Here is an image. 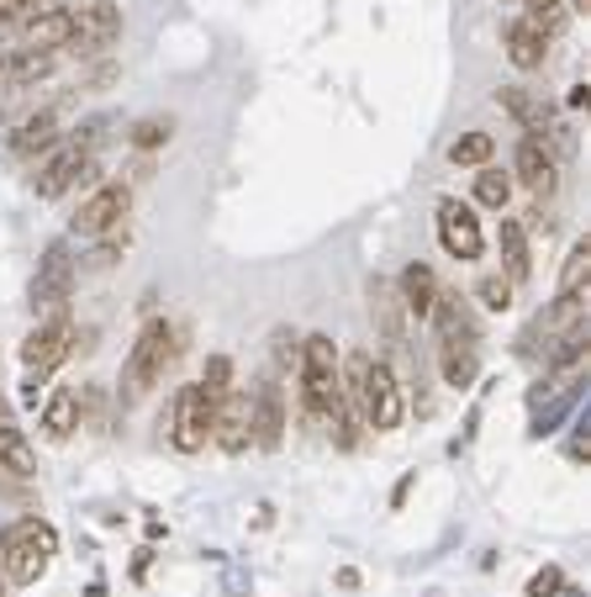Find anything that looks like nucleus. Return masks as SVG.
I'll return each instance as SVG.
<instances>
[{
	"label": "nucleus",
	"instance_id": "0eeeda50",
	"mask_svg": "<svg viewBox=\"0 0 591 597\" xmlns=\"http://www.w3.org/2000/svg\"><path fill=\"white\" fill-rule=\"evenodd\" d=\"M121 37V5L117 0H85L74 11V32H69V54L74 59H95Z\"/></svg>",
	"mask_w": 591,
	"mask_h": 597
},
{
	"label": "nucleus",
	"instance_id": "dca6fc26",
	"mask_svg": "<svg viewBox=\"0 0 591 597\" xmlns=\"http://www.w3.org/2000/svg\"><path fill=\"white\" fill-rule=\"evenodd\" d=\"M497 106H502L507 117L518 122L529 138H544V127H549V106L533 95V90H523V85H502L497 90Z\"/></svg>",
	"mask_w": 591,
	"mask_h": 597
},
{
	"label": "nucleus",
	"instance_id": "1a4fd4ad",
	"mask_svg": "<svg viewBox=\"0 0 591 597\" xmlns=\"http://www.w3.org/2000/svg\"><path fill=\"white\" fill-rule=\"evenodd\" d=\"M439 243L449 260H480L486 249V233H480V217H475L465 202H439Z\"/></svg>",
	"mask_w": 591,
	"mask_h": 597
},
{
	"label": "nucleus",
	"instance_id": "cd10ccee",
	"mask_svg": "<svg viewBox=\"0 0 591 597\" xmlns=\"http://www.w3.org/2000/svg\"><path fill=\"white\" fill-rule=\"evenodd\" d=\"M475 202L491 207V211H502L507 202H512V180H507L502 170H480V175H475Z\"/></svg>",
	"mask_w": 591,
	"mask_h": 597
},
{
	"label": "nucleus",
	"instance_id": "6ab92c4d",
	"mask_svg": "<svg viewBox=\"0 0 591 597\" xmlns=\"http://www.w3.org/2000/svg\"><path fill=\"white\" fill-rule=\"evenodd\" d=\"M0 471H11L16 481L37 477V449L22 434V423H0Z\"/></svg>",
	"mask_w": 591,
	"mask_h": 597
},
{
	"label": "nucleus",
	"instance_id": "c85d7f7f",
	"mask_svg": "<svg viewBox=\"0 0 591 597\" xmlns=\"http://www.w3.org/2000/svg\"><path fill=\"white\" fill-rule=\"evenodd\" d=\"M201 391H207L211 407H222V397L233 391V359H228V355H211L207 359V376H201Z\"/></svg>",
	"mask_w": 591,
	"mask_h": 597
},
{
	"label": "nucleus",
	"instance_id": "2f4dec72",
	"mask_svg": "<svg viewBox=\"0 0 591 597\" xmlns=\"http://www.w3.org/2000/svg\"><path fill=\"white\" fill-rule=\"evenodd\" d=\"M549 593H560V571H538L529 582V597H549Z\"/></svg>",
	"mask_w": 591,
	"mask_h": 597
},
{
	"label": "nucleus",
	"instance_id": "f8f14e48",
	"mask_svg": "<svg viewBox=\"0 0 591 597\" xmlns=\"http://www.w3.org/2000/svg\"><path fill=\"white\" fill-rule=\"evenodd\" d=\"M90 153H80L74 143H59V149H48V164H37V175H32V191L43 196V202H59L69 185H80V170H85Z\"/></svg>",
	"mask_w": 591,
	"mask_h": 597
},
{
	"label": "nucleus",
	"instance_id": "9b49d317",
	"mask_svg": "<svg viewBox=\"0 0 591 597\" xmlns=\"http://www.w3.org/2000/svg\"><path fill=\"white\" fill-rule=\"evenodd\" d=\"M248 402H254V445L265 449V455H275V449L286 445V391L269 376V381H259V387L248 391Z\"/></svg>",
	"mask_w": 591,
	"mask_h": 597
},
{
	"label": "nucleus",
	"instance_id": "4be33fe9",
	"mask_svg": "<svg viewBox=\"0 0 591 597\" xmlns=\"http://www.w3.org/2000/svg\"><path fill=\"white\" fill-rule=\"evenodd\" d=\"M74 428H80V397H74L69 387H59L48 402H43V434H48L54 445H63Z\"/></svg>",
	"mask_w": 591,
	"mask_h": 597
},
{
	"label": "nucleus",
	"instance_id": "7c9ffc66",
	"mask_svg": "<svg viewBox=\"0 0 591 597\" xmlns=\"http://www.w3.org/2000/svg\"><path fill=\"white\" fill-rule=\"evenodd\" d=\"M121 243H127V239H117V233H112V239H106L101 249H95V254H90V269H106V265H112V260L121 254Z\"/></svg>",
	"mask_w": 591,
	"mask_h": 597
},
{
	"label": "nucleus",
	"instance_id": "39448f33",
	"mask_svg": "<svg viewBox=\"0 0 591 597\" xmlns=\"http://www.w3.org/2000/svg\"><path fill=\"white\" fill-rule=\"evenodd\" d=\"M127 211H132V185L127 180H101L74 211V233L80 239H112Z\"/></svg>",
	"mask_w": 591,
	"mask_h": 597
},
{
	"label": "nucleus",
	"instance_id": "b1692460",
	"mask_svg": "<svg viewBox=\"0 0 591 597\" xmlns=\"http://www.w3.org/2000/svg\"><path fill=\"white\" fill-rule=\"evenodd\" d=\"M439 349H443V355H439L443 381H449V387H471L475 370H480V359H475V338H460V344H439Z\"/></svg>",
	"mask_w": 591,
	"mask_h": 597
},
{
	"label": "nucleus",
	"instance_id": "a878e982",
	"mask_svg": "<svg viewBox=\"0 0 591 597\" xmlns=\"http://www.w3.org/2000/svg\"><path fill=\"white\" fill-rule=\"evenodd\" d=\"M491 153H497V138H491V133H460V138L449 143V164H460V170H486Z\"/></svg>",
	"mask_w": 591,
	"mask_h": 597
},
{
	"label": "nucleus",
	"instance_id": "9d476101",
	"mask_svg": "<svg viewBox=\"0 0 591 597\" xmlns=\"http://www.w3.org/2000/svg\"><path fill=\"white\" fill-rule=\"evenodd\" d=\"M211 445L222 449V455H243V449L254 445V402H248L243 387H233L222 397L217 423H211Z\"/></svg>",
	"mask_w": 591,
	"mask_h": 597
},
{
	"label": "nucleus",
	"instance_id": "6e6552de",
	"mask_svg": "<svg viewBox=\"0 0 591 597\" xmlns=\"http://www.w3.org/2000/svg\"><path fill=\"white\" fill-rule=\"evenodd\" d=\"M69 291H74V260H69V243H48V254H43V265H37V280H32V312H37V318L63 312Z\"/></svg>",
	"mask_w": 591,
	"mask_h": 597
},
{
	"label": "nucleus",
	"instance_id": "f03ea898",
	"mask_svg": "<svg viewBox=\"0 0 591 597\" xmlns=\"http://www.w3.org/2000/svg\"><path fill=\"white\" fill-rule=\"evenodd\" d=\"M344 397V381H338V344L327 333H306L301 338V413L312 428H323L333 402Z\"/></svg>",
	"mask_w": 591,
	"mask_h": 597
},
{
	"label": "nucleus",
	"instance_id": "20e7f679",
	"mask_svg": "<svg viewBox=\"0 0 591 597\" xmlns=\"http://www.w3.org/2000/svg\"><path fill=\"white\" fill-rule=\"evenodd\" d=\"M69 349H74V323H69V312H54V318L37 323V333H27V344H22V365H27V381H22L27 391H22V397H27V402H37L43 381L69 359Z\"/></svg>",
	"mask_w": 591,
	"mask_h": 597
},
{
	"label": "nucleus",
	"instance_id": "f704fd0d",
	"mask_svg": "<svg viewBox=\"0 0 591 597\" xmlns=\"http://www.w3.org/2000/svg\"><path fill=\"white\" fill-rule=\"evenodd\" d=\"M0 423H16V418H11V402H5V397H0Z\"/></svg>",
	"mask_w": 591,
	"mask_h": 597
},
{
	"label": "nucleus",
	"instance_id": "412c9836",
	"mask_svg": "<svg viewBox=\"0 0 591 597\" xmlns=\"http://www.w3.org/2000/svg\"><path fill=\"white\" fill-rule=\"evenodd\" d=\"M518 175L529 180V191H538V196L555 191V175H560V170H555V159L544 153V138H523V143H518Z\"/></svg>",
	"mask_w": 591,
	"mask_h": 597
},
{
	"label": "nucleus",
	"instance_id": "473e14b6",
	"mask_svg": "<svg viewBox=\"0 0 591 597\" xmlns=\"http://www.w3.org/2000/svg\"><path fill=\"white\" fill-rule=\"evenodd\" d=\"M529 5V16L544 27V22H555V11H560V0H523Z\"/></svg>",
	"mask_w": 591,
	"mask_h": 597
},
{
	"label": "nucleus",
	"instance_id": "4468645a",
	"mask_svg": "<svg viewBox=\"0 0 591 597\" xmlns=\"http://www.w3.org/2000/svg\"><path fill=\"white\" fill-rule=\"evenodd\" d=\"M59 69V54H43V48H11L0 59V90H27L37 80H48Z\"/></svg>",
	"mask_w": 591,
	"mask_h": 597
},
{
	"label": "nucleus",
	"instance_id": "5701e85b",
	"mask_svg": "<svg viewBox=\"0 0 591 597\" xmlns=\"http://www.w3.org/2000/svg\"><path fill=\"white\" fill-rule=\"evenodd\" d=\"M502 260H507V280H529L533 260H529V228L518 217H502Z\"/></svg>",
	"mask_w": 591,
	"mask_h": 597
},
{
	"label": "nucleus",
	"instance_id": "f257e3e1",
	"mask_svg": "<svg viewBox=\"0 0 591 597\" xmlns=\"http://www.w3.org/2000/svg\"><path fill=\"white\" fill-rule=\"evenodd\" d=\"M175 355H179L175 323L148 318L143 333H138V344H132V355H127V365H121V407H132L138 397H148V391L159 387L164 370L175 365Z\"/></svg>",
	"mask_w": 591,
	"mask_h": 597
},
{
	"label": "nucleus",
	"instance_id": "72a5a7b5",
	"mask_svg": "<svg viewBox=\"0 0 591 597\" xmlns=\"http://www.w3.org/2000/svg\"><path fill=\"white\" fill-rule=\"evenodd\" d=\"M296 355H301V349H296V338H291V333H275V359L286 365V359H296Z\"/></svg>",
	"mask_w": 591,
	"mask_h": 597
},
{
	"label": "nucleus",
	"instance_id": "a211bd4d",
	"mask_svg": "<svg viewBox=\"0 0 591 597\" xmlns=\"http://www.w3.org/2000/svg\"><path fill=\"white\" fill-rule=\"evenodd\" d=\"M69 32H74V11H37V16H27L22 48H43V54H59V48H69Z\"/></svg>",
	"mask_w": 591,
	"mask_h": 597
},
{
	"label": "nucleus",
	"instance_id": "7ed1b4c3",
	"mask_svg": "<svg viewBox=\"0 0 591 597\" xmlns=\"http://www.w3.org/2000/svg\"><path fill=\"white\" fill-rule=\"evenodd\" d=\"M59 555V535L48 518H16L5 535H0V566L16 587H32L48 576V561Z\"/></svg>",
	"mask_w": 591,
	"mask_h": 597
},
{
	"label": "nucleus",
	"instance_id": "bb28decb",
	"mask_svg": "<svg viewBox=\"0 0 591 597\" xmlns=\"http://www.w3.org/2000/svg\"><path fill=\"white\" fill-rule=\"evenodd\" d=\"M170 133H175V117H143V122H132L127 143H132L138 153H153V149L170 143Z\"/></svg>",
	"mask_w": 591,
	"mask_h": 597
},
{
	"label": "nucleus",
	"instance_id": "2eb2a0df",
	"mask_svg": "<svg viewBox=\"0 0 591 597\" xmlns=\"http://www.w3.org/2000/svg\"><path fill=\"white\" fill-rule=\"evenodd\" d=\"M439 275H433V269L428 265H407L402 269V275H396V297H402V312H407V318H417V323H422V318H428V312H433V301H439Z\"/></svg>",
	"mask_w": 591,
	"mask_h": 597
},
{
	"label": "nucleus",
	"instance_id": "423d86ee",
	"mask_svg": "<svg viewBox=\"0 0 591 597\" xmlns=\"http://www.w3.org/2000/svg\"><path fill=\"white\" fill-rule=\"evenodd\" d=\"M211 423H217V407L207 402L201 381L179 387L175 418H170V445H175L179 455H201V449H207V439H211Z\"/></svg>",
	"mask_w": 591,
	"mask_h": 597
},
{
	"label": "nucleus",
	"instance_id": "ddd939ff",
	"mask_svg": "<svg viewBox=\"0 0 591 597\" xmlns=\"http://www.w3.org/2000/svg\"><path fill=\"white\" fill-rule=\"evenodd\" d=\"M5 149H11V159H22V164H32L37 153L59 149V106H43L27 122H16V133L5 138Z\"/></svg>",
	"mask_w": 591,
	"mask_h": 597
},
{
	"label": "nucleus",
	"instance_id": "c756f323",
	"mask_svg": "<svg viewBox=\"0 0 591 597\" xmlns=\"http://www.w3.org/2000/svg\"><path fill=\"white\" fill-rule=\"evenodd\" d=\"M475 297H480L486 312H507V307H512V280H507V275H486V280L475 286Z\"/></svg>",
	"mask_w": 591,
	"mask_h": 597
},
{
	"label": "nucleus",
	"instance_id": "393cba45",
	"mask_svg": "<svg viewBox=\"0 0 591 597\" xmlns=\"http://www.w3.org/2000/svg\"><path fill=\"white\" fill-rule=\"evenodd\" d=\"M370 312L381 318V329L391 344H402V297L391 280H370Z\"/></svg>",
	"mask_w": 591,
	"mask_h": 597
},
{
	"label": "nucleus",
	"instance_id": "f3484780",
	"mask_svg": "<svg viewBox=\"0 0 591 597\" xmlns=\"http://www.w3.org/2000/svg\"><path fill=\"white\" fill-rule=\"evenodd\" d=\"M587 286H591V239H581L560 265V312H581Z\"/></svg>",
	"mask_w": 591,
	"mask_h": 597
},
{
	"label": "nucleus",
	"instance_id": "aec40b11",
	"mask_svg": "<svg viewBox=\"0 0 591 597\" xmlns=\"http://www.w3.org/2000/svg\"><path fill=\"white\" fill-rule=\"evenodd\" d=\"M544 27L533 22V16H518L512 27H507V59H512V69H538L544 64Z\"/></svg>",
	"mask_w": 591,
	"mask_h": 597
},
{
	"label": "nucleus",
	"instance_id": "c9c22d12",
	"mask_svg": "<svg viewBox=\"0 0 591 597\" xmlns=\"http://www.w3.org/2000/svg\"><path fill=\"white\" fill-rule=\"evenodd\" d=\"M0 597H5V587H0Z\"/></svg>",
	"mask_w": 591,
	"mask_h": 597
}]
</instances>
